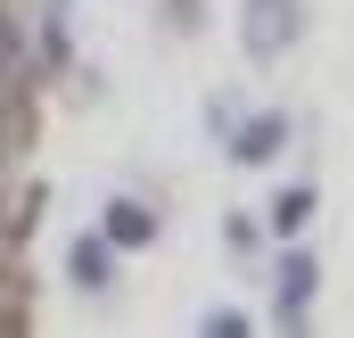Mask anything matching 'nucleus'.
<instances>
[{
  "instance_id": "nucleus-2",
  "label": "nucleus",
  "mask_w": 354,
  "mask_h": 338,
  "mask_svg": "<svg viewBox=\"0 0 354 338\" xmlns=\"http://www.w3.org/2000/svg\"><path fill=\"white\" fill-rule=\"evenodd\" d=\"M313 281H322V264L305 248L280 256V330H305V305H313Z\"/></svg>"
},
{
  "instance_id": "nucleus-4",
  "label": "nucleus",
  "mask_w": 354,
  "mask_h": 338,
  "mask_svg": "<svg viewBox=\"0 0 354 338\" xmlns=\"http://www.w3.org/2000/svg\"><path fill=\"white\" fill-rule=\"evenodd\" d=\"M107 231H83V240H75V248H66V281H75V289H107Z\"/></svg>"
},
{
  "instance_id": "nucleus-6",
  "label": "nucleus",
  "mask_w": 354,
  "mask_h": 338,
  "mask_svg": "<svg viewBox=\"0 0 354 338\" xmlns=\"http://www.w3.org/2000/svg\"><path fill=\"white\" fill-rule=\"evenodd\" d=\"M313 206H322L313 190H280V198H272V240H297V231L313 223Z\"/></svg>"
},
{
  "instance_id": "nucleus-7",
  "label": "nucleus",
  "mask_w": 354,
  "mask_h": 338,
  "mask_svg": "<svg viewBox=\"0 0 354 338\" xmlns=\"http://www.w3.org/2000/svg\"><path fill=\"white\" fill-rule=\"evenodd\" d=\"M33 223H41V190L25 181V190H8V198H0V231H8V240H25Z\"/></svg>"
},
{
  "instance_id": "nucleus-9",
  "label": "nucleus",
  "mask_w": 354,
  "mask_h": 338,
  "mask_svg": "<svg viewBox=\"0 0 354 338\" xmlns=\"http://www.w3.org/2000/svg\"><path fill=\"white\" fill-rule=\"evenodd\" d=\"M8 66H17V25L0 17V75H8Z\"/></svg>"
},
{
  "instance_id": "nucleus-1",
  "label": "nucleus",
  "mask_w": 354,
  "mask_h": 338,
  "mask_svg": "<svg viewBox=\"0 0 354 338\" xmlns=\"http://www.w3.org/2000/svg\"><path fill=\"white\" fill-rule=\"evenodd\" d=\"M297 0H248L239 8V42H248V58H280L288 42H297Z\"/></svg>"
},
{
  "instance_id": "nucleus-8",
  "label": "nucleus",
  "mask_w": 354,
  "mask_h": 338,
  "mask_svg": "<svg viewBox=\"0 0 354 338\" xmlns=\"http://www.w3.org/2000/svg\"><path fill=\"white\" fill-rule=\"evenodd\" d=\"M198 330H206V338H248V330H256V322H248L239 305H214V314H206Z\"/></svg>"
},
{
  "instance_id": "nucleus-3",
  "label": "nucleus",
  "mask_w": 354,
  "mask_h": 338,
  "mask_svg": "<svg viewBox=\"0 0 354 338\" xmlns=\"http://www.w3.org/2000/svg\"><path fill=\"white\" fill-rule=\"evenodd\" d=\"M280 141H288V116H248V124L231 132V157H239V166H272Z\"/></svg>"
},
{
  "instance_id": "nucleus-5",
  "label": "nucleus",
  "mask_w": 354,
  "mask_h": 338,
  "mask_svg": "<svg viewBox=\"0 0 354 338\" xmlns=\"http://www.w3.org/2000/svg\"><path fill=\"white\" fill-rule=\"evenodd\" d=\"M149 231H157V215L140 198H115L107 206V248H149Z\"/></svg>"
}]
</instances>
